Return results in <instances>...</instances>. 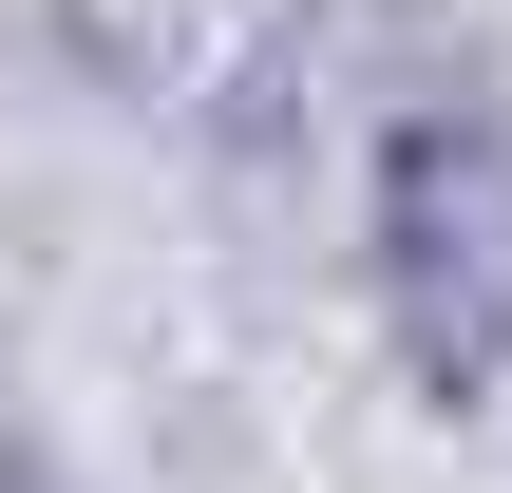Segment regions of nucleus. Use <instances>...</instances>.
<instances>
[{
    "label": "nucleus",
    "instance_id": "1",
    "mask_svg": "<svg viewBox=\"0 0 512 493\" xmlns=\"http://www.w3.org/2000/svg\"><path fill=\"white\" fill-rule=\"evenodd\" d=\"M361 247H380V323H399L418 399H437V418H475V399L512 380V114L418 95V114L380 133Z\"/></svg>",
    "mask_w": 512,
    "mask_h": 493
}]
</instances>
